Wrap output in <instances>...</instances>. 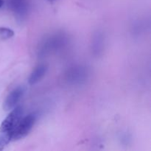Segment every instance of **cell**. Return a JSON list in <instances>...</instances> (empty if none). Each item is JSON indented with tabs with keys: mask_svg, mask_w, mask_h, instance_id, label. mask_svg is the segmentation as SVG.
I'll list each match as a JSON object with an SVG mask.
<instances>
[{
	"mask_svg": "<svg viewBox=\"0 0 151 151\" xmlns=\"http://www.w3.org/2000/svg\"><path fill=\"white\" fill-rule=\"evenodd\" d=\"M25 91L26 89L22 86H19L12 90L6 97L3 103V109L5 111H10L17 106L23 96L24 95Z\"/></svg>",
	"mask_w": 151,
	"mask_h": 151,
	"instance_id": "5",
	"label": "cell"
},
{
	"mask_svg": "<svg viewBox=\"0 0 151 151\" xmlns=\"http://www.w3.org/2000/svg\"><path fill=\"white\" fill-rule=\"evenodd\" d=\"M37 114L35 113H31L22 117L19 123L16 125L11 131V140L22 139L28 135L33 128L37 120Z\"/></svg>",
	"mask_w": 151,
	"mask_h": 151,
	"instance_id": "1",
	"label": "cell"
},
{
	"mask_svg": "<svg viewBox=\"0 0 151 151\" xmlns=\"http://www.w3.org/2000/svg\"><path fill=\"white\" fill-rule=\"evenodd\" d=\"M4 0H0V7H2L3 4H4Z\"/></svg>",
	"mask_w": 151,
	"mask_h": 151,
	"instance_id": "10",
	"label": "cell"
},
{
	"mask_svg": "<svg viewBox=\"0 0 151 151\" xmlns=\"http://www.w3.org/2000/svg\"><path fill=\"white\" fill-rule=\"evenodd\" d=\"M14 35V32L10 28L0 27V38L2 39H8Z\"/></svg>",
	"mask_w": 151,
	"mask_h": 151,
	"instance_id": "9",
	"label": "cell"
},
{
	"mask_svg": "<svg viewBox=\"0 0 151 151\" xmlns=\"http://www.w3.org/2000/svg\"><path fill=\"white\" fill-rule=\"evenodd\" d=\"M11 140V131L0 132V150H3Z\"/></svg>",
	"mask_w": 151,
	"mask_h": 151,
	"instance_id": "8",
	"label": "cell"
},
{
	"mask_svg": "<svg viewBox=\"0 0 151 151\" xmlns=\"http://www.w3.org/2000/svg\"><path fill=\"white\" fill-rule=\"evenodd\" d=\"M23 114L24 109L22 106H17L13 108L7 117L1 122L0 125V132L11 131L23 117Z\"/></svg>",
	"mask_w": 151,
	"mask_h": 151,
	"instance_id": "3",
	"label": "cell"
},
{
	"mask_svg": "<svg viewBox=\"0 0 151 151\" xmlns=\"http://www.w3.org/2000/svg\"><path fill=\"white\" fill-rule=\"evenodd\" d=\"M88 76V72L85 67L75 66L68 70L66 74V81L69 84H81L86 81Z\"/></svg>",
	"mask_w": 151,
	"mask_h": 151,
	"instance_id": "6",
	"label": "cell"
},
{
	"mask_svg": "<svg viewBox=\"0 0 151 151\" xmlns=\"http://www.w3.org/2000/svg\"><path fill=\"white\" fill-rule=\"evenodd\" d=\"M47 1H50V2H54V1H58V0H47Z\"/></svg>",
	"mask_w": 151,
	"mask_h": 151,
	"instance_id": "11",
	"label": "cell"
},
{
	"mask_svg": "<svg viewBox=\"0 0 151 151\" xmlns=\"http://www.w3.org/2000/svg\"><path fill=\"white\" fill-rule=\"evenodd\" d=\"M48 70V66L46 64H40L35 68L32 73L30 74L28 79V83L29 85L32 86L38 83L47 74Z\"/></svg>",
	"mask_w": 151,
	"mask_h": 151,
	"instance_id": "7",
	"label": "cell"
},
{
	"mask_svg": "<svg viewBox=\"0 0 151 151\" xmlns=\"http://www.w3.org/2000/svg\"><path fill=\"white\" fill-rule=\"evenodd\" d=\"M7 4L18 20H24L27 16L29 9L28 0H7Z\"/></svg>",
	"mask_w": 151,
	"mask_h": 151,
	"instance_id": "4",
	"label": "cell"
},
{
	"mask_svg": "<svg viewBox=\"0 0 151 151\" xmlns=\"http://www.w3.org/2000/svg\"><path fill=\"white\" fill-rule=\"evenodd\" d=\"M66 41V38L63 35H55L47 38L43 42L40 47L38 51L39 55L45 56L50 54L52 52L59 50L64 45Z\"/></svg>",
	"mask_w": 151,
	"mask_h": 151,
	"instance_id": "2",
	"label": "cell"
}]
</instances>
